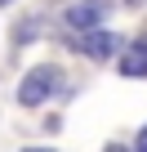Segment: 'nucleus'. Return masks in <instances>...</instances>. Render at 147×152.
<instances>
[{
  "label": "nucleus",
  "instance_id": "f257e3e1",
  "mask_svg": "<svg viewBox=\"0 0 147 152\" xmlns=\"http://www.w3.org/2000/svg\"><path fill=\"white\" fill-rule=\"evenodd\" d=\"M58 81H62V72H58L54 63L31 67L22 81H18V103H22V107H40L45 99H54V94H58Z\"/></svg>",
  "mask_w": 147,
  "mask_h": 152
},
{
  "label": "nucleus",
  "instance_id": "f03ea898",
  "mask_svg": "<svg viewBox=\"0 0 147 152\" xmlns=\"http://www.w3.org/2000/svg\"><path fill=\"white\" fill-rule=\"evenodd\" d=\"M76 49H80L85 58H98V63H103V58H112V54L120 49V36H112V31H98V27H94V31H80Z\"/></svg>",
  "mask_w": 147,
  "mask_h": 152
},
{
  "label": "nucleus",
  "instance_id": "7ed1b4c3",
  "mask_svg": "<svg viewBox=\"0 0 147 152\" xmlns=\"http://www.w3.org/2000/svg\"><path fill=\"white\" fill-rule=\"evenodd\" d=\"M103 14H107V9L98 5V0H76V5H71L62 18H67V27H71V31H94V27L103 23Z\"/></svg>",
  "mask_w": 147,
  "mask_h": 152
},
{
  "label": "nucleus",
  "instance_id": "20e7f679",
  "mask_svg": "<svg viewBox=\"0 0 147 152\" xmlns=\"http://www.w3.org/2000/svg\"><path fill=\"white\" fill-rule=\"evenodd\" d=\"M120 76H147V31L120 54Z\"/></svg>",
  "mask_w": 147,
  "mask_h": 152
},
{
  "label": "nucleus",
  "instance_id": "39448f33",
  "mask_svg": "<svg viewBox=\"0 0 147 152\" xmlns=\"http://www.w3.org/2000/svg\"><path fill=\"white\" fill-rule=\"evenodd\" d=\"M134 152H147V125H143V134H138V148Z\"/></svg>",
  "mask_w": 147,
  "mask_h": 152
},
{
  "label": "nucleus",
  "instance_id": "423d86ee",
  "mask_svg": "<svg viewBox=\"0 0 147 152\" xmlns=\"http://www.w3.org/2000/svg\"><path fill=\"white\" fill-rule=\"evenodd\" d=\"M107 152H129V148H120V143H112V148H107Z\"/></svg>",
  "mask_w": 147,
  "mask_h": 152
},
{
  "label": "nucleus",
  "instance_id": "0eeeda50",
  "mask_svg": "<svg viewBox=\"0 0 147 152\" xmlns=\"http://www.w3.org/2000/svg\"><path fill=\"white\" fill-rule=\"evenodd\" d=\"M27 152H54V148H27Z\"/></svg>",
  "mask_w": 147,
  "mask_h": 152
},
{
  "label": "nucleus",
  "instance_id": "6e6552de",
  "mask_svg": "<svg viewBox=\"0 0 147 152\" xmlns=\"http://www.w3.org/2000/svg\"><path fill=\"white\" fill-rule=\"evenodd\" d=\"M0 5H9V0H0Z\"/></svg>",
  "mask_w": 147,
  "mask_h": 152
}]
</instances>
